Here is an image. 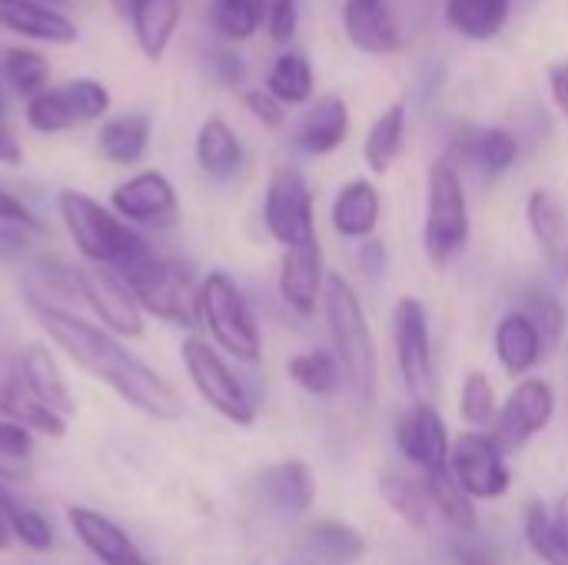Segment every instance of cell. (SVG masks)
I'll list each match as a JSON object with an SVG mask.
<instances>
[{
  "mask_svg": "<svg viewBox=\"0 0 568 565\" xmlns=\"http://www.w3.org/2000/svg\"><path fill=\"white\" fill-rule=\"evenodd\" d=\"M30 313L37 316V323L43 326V333L80 366L87 370L93 380L106 383L123 403H130L133 410H140L150 420H163L173 423L183 416V400L180 393L160 376L153 373L143 360H136L113 333L83 323L80 316L67 313L57 303L27 296Z\"/></svg>",
  "mask_w": 568,
  "mask_h": 565,
  "instance_id": "cell-1",
  "label": "cell"
},
{
  "mask_svg": "<svg viewBox=\"0 0 568 565\" xmlns=\"http://www.w3.org/2000/svg\"><path fill=\"white\" fill-rule=\"evenodd\" d=\"M323 313H326V330H329V340H333V350H336V360L343 366L349 390L356 393L363 406H373L376 390H379L376 340H373V326L366 320V310L356 290L339 273L326 276Z\"/></svg>",
  "mask_w": 568,
  "mask_h": 565,
  "instance_id": "cell-2",
  "label": "cell"
},
{
  "mask_svg": "<svg viewBox=\"0 0 568 565\" xmlns=\"http://www.w3.org/2000/svg\"><path fill=\"white\" fill-rule=\"evenodd\" d=\"M57 210H60V220H63L73 246L93 266L120 270L150 250V243L126 220H120L113 210H106L100 200H93L80 190H63L57 196Z\"/></svg>",
  "mask_w": 568,
  "mask_h": 565,
  "instance_id": "cell-3",
  "label": "cell"
},
{
  "mask_svg": "<svg viewBox=\"0 0 568 565\" xmlns=\"http://www.w3.org/2000/svg\"><path fill=\"white\" fill-rule=\"evenodd\" d=\"M113 273L126 283L143 316H156L183 330L200 326V283L183 263L166 260L150 246L143 256Z\"/></svg>",
  "mask_w": 568,
  "mask_h": 565,
  "instance_id": "cell-4",
  "label": "cell"
},
{
  "mask_svg": "<svg viewBox=\"0 0 568 565\" xmlns=\"http://www.w3.org/2000/svg\"><path fill=\"white\" fill-rule=\"evenodd\" d=\"M469 243V200L459 170L439 157L426 173V223L423 246L436 270H446Z\"/></svg>",
  "mask_w": 568,
  "mask_h": 565,
  "instance_id": "cell-5",
  "label": "cell"
},
{
  "mask_svg": "<svg viewBox=\"0 0 568 565\" xmlns=\"http://www.w3.org/2000/svg\"><path fill=\"white\" fill-rule=\"evenodd\" d=\"M200 323L210 330L213 343L230 353L240 363H260L263 356V333L250 310V300L243 296L240 283L213 270L200 283Z\"/></svg>",
  "mask_w": 568,
  "mask_h": 565,
  "instance_id": "cell-6",
  "label": "cell"
},
{
  "mask_svg": "<svg viewBox=\"0 0 568 565\" xmlns=\"http://www.w3.org/2000/svg\"><path fill=\"white\" fill-rule=\"evenodd\" d=\"M183 366L190 383L196 386V393L203 396V403L210 410H216L226 423L233 426H253L256 423V403L246 393V386L240 383V376L230 370V363L200 336H186L183 346Z\"/></svg>",
  "mask_w": 568,
  "mask_h": 565,
  "instance_id": "cell-7",
  "label": "cell"
},
{
  "mask_svg": "<svg viewBox=\"0 0 568 565\" xmlns=\"http://www.w3.org/2000/svg\"><path fill=\"white\" fill-rule=\"evenodd\" d=\"M110 90L100 80L80 77L60 87H47L43 93L27 100V127L37 133H63L80 123H93L106 117Z\"/></svg>",
  "mask_w": 568,
  "mask_h": 565,
  "instance_id": "cell-8",
  "label": "cell"
},
{
  "mask_svg": "<svg viewBox=\"0 0 568 565\" xmlns=\"http://www.w3.org/2000/svg\"><path fill=\"white\" fill-rule=\"evenodd\" d=\"M263 223L276 243L303 246L316 240V216H313V193L306 176L296 167L273 170L263 196Z\"/></svg>",
  "mask_w": 568,
  "mask_h": 565,
  "instance_id": "cell-9",
  "label": "cell"
},
{
  "mask_svg": "<svg viewBox=\"0 0 568 565\" xmlns=\"http://www.w3.org/2000/svg\"><path fill=\"white\" fill-rule=\"evenodd\" d=\"M393 343L406 390L416 403H429L436 386V363H433V336H429V310L416 296H403L393 306Z\"/></svg>",
  "mask_w": 568,
  "mask_h": 565,
  "instance_id": "cell-10",
  "label": "cell"
},
{
  "mask_svg": "<svg viewBox=\"0 0 568 565\" xmlns=\"http://www.w3.org/2000/svg\"><path fill=\"white\" fill-rule=\"evenodd\" d=\"M449 473L469 493V500H499L513 486L506 450L496 443V436H486V433H463L453 443Z\"/></svg>",
  "mask_w": 568,
  "mask_h": 565,
  "instance_id": "cell-11",
  "label": "cell"
},
{
  "mask_svg": "<svg viewBox=\"0 0 568 565\" xmlns=\"http://www.w3.org/2000/svg\"><path fill=\"white\" fill-rule=\"evenodd\" d=\"M552 416H556L552 383H546L539 376H526L516 383L509 400L499 406V416L493 423V430H496L493 436L506 453H513V450H523L529 440H536L542 430H549Z\"/></svg>",
  "mask_w": 568,
  "mask_h": 565,
  "instance_id": "cell-12",
  "label": "cell"
},
{
  "mask_svg": "<svg viewBox=\"0 0 568 565\" xmlns=\"http://www.w3.org/2000/svg\"><path fill=\"white\" fill-rule=\"evenodd\" d=\"M77 293L97 313V320L103 323L106 333L123 336V340L143 336V330H146L143 310L136 306L133 293L126 290V283L113 270H106V266L77 270Z\"/></svg>",
  "mask_w": 568,
  "mask_h": 565,
  "instance_id": "cell-13",
  "label": "cell"
},
{
  "mask_svg": "<svg viewBox=\"0 0 568 565\" xmlns=\"http://www.w3.org/2000/svg\"><path fill=\"white\" fill-rule=\"evenodd\" d=\"M456 170H476L479 176H503L519 160V140L506 127L459 123L443 153Z\"/></svg>",
  "mask_w": 568,
  "mask_h": 565,
  "instance_id": "cell-14",
  "label": "cell"
},
{
  "mask_svg": "<svg viewBox=\"0 0 568 565\" xmlns=\"http://www.w3.org/2000/svg\"><path fill=\"white\" fill-rule=\"evenodd\" d=\"M396 446L423 473L449 466V450H453L449 430H446V420L439 416V410L433 403H413L399 416V423H396Z\"/></svg>",
  "mask_w": 568,
  "mask_h": 565,
  "instance_id": "cell-15",
  "label": "cell"
},
{
  "mask_svg": "<svg viewBox=\"0 0 568 565\" xmlns=\"http://www.w3.org/2000/svg\"><path fill=\"white\" fill-rule=\"evenodd\" d=\"M113 213L126 223L163 226L176 216V190L160 170H143L110 193Z\"/></svg>",
  "mask_w": 568,
  "mask_h": 565,
  "instance_id": "cell-16",
  "label": "cell"
},
{
  "mask_svg": "<svg viewBox=\"0 0 568 565\" xmlns=\"http://www.w3.org/2000/svg\"><path fill=\"white\" fill-rule=\"evenodd\" d=\"M343 30L349 43L363 53L386 57L406 47V37L386 0H346L343 3Z\"/></svg>",
  "mask_w": 568,
  "mask_h": 565,
  "instance_id": "cell-17",
  "label": "cell"
},
{
  "mask_svg": "<svg viewBox=\"0 0 568 565\" xmlns=\"http://www.w3.org/2000/svg\"><path fill=\"white\" fill-rule=\"evenodd\" d=\"M326 270H323V246L320 240L290 246L280 260V296L300 316H310L323 300Z\"/></svg>",
  "mask_w": 568,
  "mask_h": 565,
  "instance_id": "cell-18",
  "label": "cell"
},
{
  "mask_svg": "<svg viewBox=\"0 0 568 565\" xmlns=\"http://www.w3.org/2000/svg\"><path fill=\"white\" fill-rule=\"evenodd\" d=\"M67 523L73 536L83 543V549L103 565H146V556L136 549V543L103 513L87 506H70Z\"/></svg>",
  "mask_w": 568,
  "mask_h": 565,
  "instance_id": "cell-19",
  "label": "cell"
},
{
  "mask_svg": "<svg viewBox=\"0 0 568 565\" xmlns=\"http://www.w3.org/2000/svg\"><path fill=\"white\" fill-rule=\"evenodd\" d=\"M0 27L17 33V37H27V40H43V43H73L80 37L77 23L43 3V0H0Z\"/></svg>",
  "mask_w": 568,
  "mask_h": 565,
  "instance_id": "cell-20",
  "label": "cell"
},
{
  "mask_svg": "<svg viewBox=\"0 0 568 565\" xmlns=\"http://www.w3.org/2000/svg\"><path fill=\"white\" fill-rule=\"evenodd\" d=\"M260 493L266 506L280 516H306L316 503V476L303 460H283L260 476Z\"/></svg>",
  "mask_w": 568,
  "mask_h": 565,
  "instance_id": "cell-21",
  "label": "cell"
},
{
  "mask_svg": "<svg viewBox=\"0 0 568 565\" xmlns=\"http://www.w3.org/2000/svg\"><path fill=\"white\" fill-rule=\"evenodd\" d=\"M13 373L20 376V383H23L43 406H50V410L60 413L63 420L73 416L77 403H73V396H70V390H67V380L60 376V366H57V360L50 356L47 346L30 343V346L17 356Z\"/></svg>",
  "mask_w": 568,
  "mask_h": 565,
  "instance_id": "cell-22",
  "label": "cell"
},
{
  "mask_svg": "<svg viewBox=\"0 0 568 565\" xmlns=\"http://www.w3.org/2000/svg\"><path fill=\"white\" fill-rule=\"evenodd\" d=\"M349 133V107L343 97H320L296 127V147L310 157H326L343 147Z\"/></svg>",
  "mask_w": 568,
  "mask_h": 565,
  "instance_id": "cell-23",
  "label": "cell"
},
{
  "mask_svg": "<svg viewBox=\"0 0 568 565\" xmlns=\"http://www.w3.org/2000/svg\"><path fill=\"white\" fill-rule=\"evenodd\" d=\"M126 20L146 60H160L180 27L183 0H126Z\"/></svg>",
  "mask_w": 568,
  "mask_h": 565,
  "instance_id": "cell-24",
  "label": "cell"
},
{
  "mask_svg": "<svg viewBox=\"0 0 568 565\" xmlns=\"http://www.w3.org/2000/svg\"><path fill=\"white\" fill-rule=\"evenodd\" d=\"M193 153H196L200 170L210 180H220V183L233 180L243 170V160H246L236 130L220 113H213V117L203 120V127L196 133V150Z\"/></svg>",
  "mask_w": 568,
  "mask_h": 565,
  "instance_id": "cell-25",
  "label": "cell"
},
{
  "mask_svg": "<svg viewBox=\"0 0 568 565\" xmlns=\"http://www.w3.org/2000/svg\"><path fill=\"white\" fill-rule=\"evenodd\" d=\"M493 340H496V356H499V363H503V370L509 376H529L539 366V360L546 356L539 330L519 310L506 313L496 323V336Z\"/></svg>",
  "mask_w": 568,
  "mask_h": 565,
  "instance_id": "cell-26",
  "label": "cell"
},
{
  "mask_svg": "<svg viewBox=\"0 0 568 565\" xmlns=\"http://www.w3.org/2000/svg\"><path fill=\"white\" fill-rule=\"evenodd\" d=\"M383 216V196L369 180H349L333 200V226L339 236L369 240Z\"/></svg>",
  "mask_w": 568,
  "mask_h": 565,
  "instance_id": "cell-27",
  "label": "cell"
},
{
  "mask_svg": "<svg viewBox=\"0 0 568 565\" xmlns=\"http://www.w3.org/2000/svg\"><path fill=\"white\" fill-rule=\"evenodd\" d=\"M0 413L13 423H20L30 433L50 436V440H63L67 436V420L60 413H53L50 406H43L23 383L17 373L0 380Z\"/></svg>",
  "mask_w": 568,
  "mask_h": 565,
  "instance_id": "cell-28",
  "label": "cell"
},
{
  "mask_svg": "<svg viewBox=\"0 0 568 565\" xmlns=\"http://www.w3.org/2000/svg\"><path fill=\"white\" fill-rule=\"evenodd\" d=\"M303 549L320 565H356L366 556V539L343 519H320L303 533Z\"/></svg>",
  "mask_w": 568,
  "mask_h": 565,
  "instance_id": "cell-29",
  "label": "cell"
},
{
  "mask_svg": "<svg viewBox=\"0 0 568 565\" xmlns=\"http://www.w3.org/2000/svg\"><path fill=\"white\" fill-rule=\"evenodd\" d=\"M97 147L116 167L140 163L150 150V117L146 113H116V117L103 120V127L97 133Z\"/></svg>",
  "mask_w": 568,
  "mask_h": 565,
  "instance_id": "cell-30",
  "label": "cell"
},
{
  "mask_svg": "<svg viewBox=\"0 0 568 565\" xmlns=\"http://www.w3.org/2000/svg\"><path fill=\"white\" fill-rule=\"evenodd\" d=\"M423 486L429 496V506L456 529V533H476L479 529V516L476 506L469 500V493L456 483V476L449 473V466L423 473Z\"/></svg>",
  "mask_w": 568,
  "mask_h": 565,
  "instance_id": "cell-31",
  "label": "cell"
},
{
  "mask_svg": "<svg viewBox=\"0 0 568 565\" xmlns=\"http://www.w3.org/2000/svg\"><path fill=\"white\" fill-rule=\"evenodd\" d=\"M509 7L513 0H446V20L466 40L486 43L506 27Z\"/></svg>",
  "mask_w": 568,
  "mask_h": 565,
  "instance_id": "cell-32",
  "label": "cell"
},
{
  "mask_svg": "<svg viewBox=\"0 0 568 565\" xmlns=\"http://www.w3.org/2000/svg\"><path fill=\"white\" fill-rule=\"evenodd\" d=\"M406 123H409L406 103H393L373 120L366 143H363V160L373 173H386L396 163L406 143Z\"/></svg>",
  "mask_w": 568,
  "mask_h": 565,
  "instance_id": "cell-33",
  "label": "cell"
},
{
  "mask_svg": "<svg viewBox=\"0 0 568 565\" xmlns=\"http://www.w3.org/2000/svg\"><path fill=\"white\" fill-rule=\"evenodd\" d=\"M286 376L310 396H333V393H339V386L346 380L336 353H326V350H310V353L290 356Z\"/></svg>",
  "mask_w": 568,
  "mask_h": 565,
  "instance_id": "cell-34",
  "label": "cell"
},
{
  "mask_svg": "<svg viewBox=\"0 0 568 565\" xmlns=\"http://www.w3.org/2000/svg\"><path fill=\"white\" fill-rule=\"evenodd\" d=\"M266 90L283 103V107H296V103H310L313 90H316V77L313 67L303 53L286 50L276 57V63L266 73Z\"/></svg>",
  "mask_w": 568,
  "mask_h": 565,
  "instance_id": "cell-35",
  "label": "cell"
},
{
  "mask_svg": "<svg viewBox=\"0 0 568 565\" xmlns=\"http://www.w3.org/2000/svg\"><path fill=\"white\" fill-rule=\"evenodd\" d=\"M526 220L536 236V243L549 253L559 256L566 246V210L552 190H532L526 200Z\"/></svg>",
  "mask_w": 568,
  "mask_h": 565,
  "instance_id": "cell-36",
  "label": "cell"
},
{
  "mask_svg": "<svg viewBox=\"0 0 568 565\" xmlns=\"http://www.w3.org/2000/svg\"><path fill=\"white\" fill-rule=\"evenodd\" d=\"M379 493H383V500L389 503V509L403 523H409L413 529H426L433 506H429V496H426L423 480H409V476H399V473H386L379 480Z\"/></svg>",
  "mask_w": 568,
  "mask_h": 565,
  "instance_id": "cell-37",
  "label": "cell"
},
{
  "mask_svg": "<svg viewBox=\"0 0 568 565\" xmlns=\"http://www.w3.org/2000/svg\"><path fill=\"white\" fill-rule=\"evenodd\" d=\"M519 313H526V316L532 320V326H536L539 336H542L546 353H552V350L562 343V336H566V306H562V300H559L556 293H549V290H542V286L523 290V296H519Z\"/></svg>",
  "mask_w": 568,
  "mask_h": 565,
  "instance_id": "cell-38",
  "label": "cell"
},
{
  "mask_svg": "<svg viewBox=\"0 0 568 565\" xmlns=\"http://www.w3.org/2000/svg\"><path fill=\"white\" fill-rule=\"evenodd\" d=\"M526 543L546 565H568V536L542 503L526 506Z\"/></svg>",
  "mask_w": 568,
  "mask_h": 565,
  "instance_id": "cell-39",
  "label": "cell"
},
{
  "mask_svg": "<svg viewBox=\"0 0 568 565\" xmlns=\"http://www.w3.org/2000/svg\"><path fill=\"white\" fill-rule=\"evenodd\" d=\"M3 77L7 83L20 93V97H37L47 90V80H50V63L43 53L30 50V47H13L3 53Z\"/></svg>",
  "mask_w": 568,
  "mask_h": 565,
  "instance_id": "cell-40",
  "label": "cell"
},
{
  "mask_svg": "<svg viewBox=\"0 0 568 565\" xmlns=\"http://www.w3.org/2000/svg\"><path fill=\"white\" fill-rule=\"evenodd\" d=\"M210 23L230 43H243L260 27L256 0H210Z\"/></svg>",
  "mask_w": 568,
  "mask_h": 565,
  "instance_id": "cell-41",
  "label": "cell"
},
{
  "mask_svg": "<svg viewBox=\"0 0 568 565\" xmlns=\"http://www.w3.org/2000/svg\"><path fill=\"white\" fill-rule=\"evenodd\" d=\"M459 413L469 426L486 430L496 423L499 416V400H496V386L489 383L486 373L473 370L463 383V400H459Z\"/></svg>",
  "mask_w": 568,
  "mask_h": 565,
  "instance_id": "cell-42",
  "label": "cell"
},
{
  "mask_svg": "<svg viewBox=\"0 0 568 565\" xmlns=\"http://www.w3.org/2000/svg\"><path fill=\"white\" fill-rule=\"evenodd\" d=\"M256 7H260V27H266V33L276 43H290L296 37V23H300L296 0H256Z\"/></svg>",
  "mask_w": 568,
  "mask_h": 565,
  "instance_id": "cell-43",
  "label": "cell"
},
{
  "mask_svg": "<svg viewBox=\"0 0 568 565\" xmlns=\"http://www.w3.org/2000/svg\"><path fill=\"white\" fill-rule=\"evenodd\" d=\"M210 73H213V80L223 83V87H240V83L246 80V60L240 57L236 47L220 43V47L210 50Z\"/></svg>",
  "mask_w": 568,
  "mask_h": 565,
  "instance_id": "cell-44",
  "label": "cell"
},
{
  "mask_svg": "<svg viewBox=\"0 0 568 565\" xmlns=\"http://www.w3.org/2000/svg\"><path fill=\"white\" fill-rule=\"evenodd\" d=\"M243 107L250 110L253 120H260L270 130H280L286 123V110H283V103L270 90H246L243 93Z\"/></svg>",
  "mask_w": 568,
  "mask_h": 565,
  "instance_id": "cell-45",
  "label": "cell"
},
{
  "mask_svg": "<svg viewBox=\"0 0 568 565\" xmlns=\"http://www.w3.org/2000/svg\"><path fill=\"white\" fill-rule=\"evenodd\" d=\"M30 450H33L30 430H23L13 420H0V460L17 466V463H23L30 456Z\"/></svg>",
  "mask_w": 568,
  "mask_h": 565,
  "instance_id": "cell-46",
  "label": "cell"
},
{
  "mask_svg": "<svg viewBox=\"0 0 568 565\" xmlns=\"http://www.w3.org/2000/svg\"><path fill=\"white\" fill-rule=\"evenodd\" d=\"M449 553L456 565H496L489 546L483 539H476V533H456L449 543Z\"/></svg>",
  "mask_w": 568,
  "mask_h": 565,
  "instance_id": "cell-47",
  "label": "cell"
},
{
  "mask_svg": "<svg viewBox=\"0 0 568 565\" xmlns=\"http://www.w3.org/2000/svg\"><path fill=\"white\" fill-rule=\"evenodd\" d=\"M356 263H359V270H363V276H366V280H373V283H376V280H383V276H386V263H389L383 240H376V236L363 240V243H359V250H356Z\"/></svg>",
  "mask_w": 568,
  "mask_h": 565,
  "instance_id": "cell-48",
  "label": "cell"
},
{
  "mask_svg": "<svg viewBox=\"0 0 568 565\" xmlns=\"http://www.w3.org/2000/svg\"><path fill=\"white\" fill-rule=\"evenodd\" d=\"M0 223H13V226H23L30 233H43V223L3 186H0Z\"/></svg>",
  "mask_w": 568,
  "mask_h": 565,
  "instance_id": "cell-49",
  "label": "cell"
},
{
  "mask_svg": "<svg viewBox=\"0 0 568 565\" xmlns=\"http://www.w3.org/2000/svg\"><path fill=\"white\" fill-rule=\"evenodd\" d=\"M20 160H23V150H20L17 137H13V130L7 123V103H3V93H0V163L17 167Z\"/></svg>",
  "mask_w": 568,
  "mask_h": 565,
  "instance_id": "cell-50",
  "label": "cell"
},
{
  "mask_svg": "<svg viewBox=\"0 0 568 565\" xmlns=\"http://www.w3.org/2000/svg\"><path fill=\"white\" fill-rule=\"evenodd\" d=\"M549 90H552L556 107L568 117V60H556L549 67Z\"/></svg>",
  "mask_w": 568,
  "mask_h": 565,
  "instance_id": "cell-51",
  "label": "cell"
},
{
  "mask_svg": "<svg viewBox=\"0 0 568 565\" xmlns=\"http://www.w3.org/2000/svg\"><path fill=\"white\" fill-rule=\"evenodd\" d=\"M552 516H556V526H559V529L568 536V493L562 496V503H559V509H556Z\"/></svg>",
  "mask_w": 568,
  "mask_h": 565,
  "instance_id": "cell-52",
  "label": "cell"
},
{
  "mask_svg": "<svg viewBox=\"0 0 568 565\" xmlns=\"http://www.w3.org/2000/svg\"><path fill=\"white\" fill-rule=\"evenodd\" d=\"M0 480H3V483H10V480H20V470L0 460Z\"/></svg>",
  "mask_w": 568,
  "mask_h": 565,
  "instance_id": "cell-53",
  "label": "cell"
},
{
  "mask_svg": "<svg viewBox=\"0 0 568 565\" xmlns=\"http://www.w3.org/2000/svg\"><path fill=\"white\" fill-rule=\"evenodd\" d=\"M7 543H10V526H7V519L0 513V549H7Z\"/></svg>",
  "mask_w": 568,
  "mask_h": 565,
  "instance_id": "cell-54",
  "label": "cell"
},
{
  "mask_svg": "<svg viewBox=\"0 0 568 565\" xmlns=\"http://www.w3.org/2000/svg\"><path fill=\"white\" fill-rule=\"evenodd\" d=\"M110 3H113V7H116V10H120V13H123V10H126V0H110Z\"/></svg>",
  "mask_w": 568,
  "mask_h": 565,
  "instance_id": "cell-55",
  "label": "cell"
},
{
  "mask_svg": "<svg viewBox=\"0 0 568 565\" xmlns=\"http://www.w3.org/2000/svg\"><path fill=\"white\" fill-rule=\"evenodd\" d=\"M43 3H67V0H43Z\"/></svg>",
  "mask_w": 568,
  "mask_h": 565,
  "instance_id": "cell-56",
  "label": "cell"
}]
</instances>
